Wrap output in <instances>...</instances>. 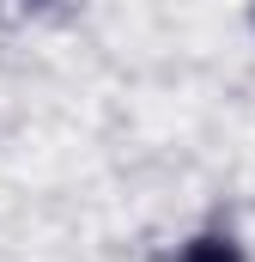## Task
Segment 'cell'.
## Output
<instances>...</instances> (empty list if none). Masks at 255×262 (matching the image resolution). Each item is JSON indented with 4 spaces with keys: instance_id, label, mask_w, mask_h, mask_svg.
Returning a JSON list of instances; mask_svg holds the SVG:
<instances>
[{
    "instance_id": "1",
    "label": "cell",
    "mask_w": 255,
    "mask_h": 262,
    "mask_svg": "<svg viewBox=\"0 0 255 262\" xmlns=\"http://www.w3.org/2000/svg\"><path fill=\"white\" fill-rule=\"evenodd\" d=\"M164 262H255V250L231 220H200L164 250Z\"/></svg>"
},
{
    "instance_id": "2",
    "label": "cell",
    "mask_w": 255,
    "mask_h": 262,
    "mask_svg": "<svg viewBox=\"0 0 255 262\" xmlns=\"http://www.w3.org/2000/svg\"><path fill=\"white\" fill-rule=\"evenodd\" d=\"M249 31H255V0H249Z\"/></svg>"
}]
</instances>
